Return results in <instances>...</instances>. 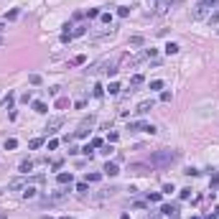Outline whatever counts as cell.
Returning <instances> with one entry per match:
<instances>
[{
    "label": "cell",
    "instance_id": "6da1fadb",
    "mask_svg": "<svg viewBox=\"0 0 219 219\" xmlns=\"http://www.w3.org/2000/svg\"><path fill=\"white\" fill-rule=\"evenodd\" d=\"M176 161H178V153L176 150H155L150 155V166H155V168H166V166H171Z\"/></svg>",
    "mask_w": 219,
    "mask_h": 219
},
{
    "label": "cell",
    "instance_id": "7a4b0ae2",
    "mask_svg": "<svg viewBox=\"0 0 219 219\" xmlns=\"http://www.w3.org/2000/svg\"><path fill=\"white\" fill-rule=\"evenodd\" d=\"M66 196H69V189H56L44 199V204H59V201H64Z\"/></svg>",
    "mask_w": 219,
    "mask_h": 219
},
{
    "label": "cell",
    "instance_id": "3957f363",
    "mask_svg": "<svg viewBox=\"0 0 219 219\" xmlns=\"http://www.w3.org/2000/svg\"><path fill=\"white\" fill-rule=\"evenodd\" d=\"M206 13H209V8H206L204 3H196V8L191 10V18H194V21H201V18H204Z\"/></svg>",
    "mask_w": 219,
    "mask_h": 219
},
{
    "label": "cell",
    "instance_id": "277c9868",
    "mask_svg": "<svg viewBox=\"0 0 219 219\" xmlns=\"http://www.w3.org/2000/svg\"><path fill=\"white\" fill-rule=\"evenodd\" d=\"M166 8H168L166 0H158V3L153 5V10H150V15H163V13H166Z\"/></svg>",
    "mask_w": 219,
    "mask_h": 219
},
{
    "label": "cell",
    "instance_id": "5b68a950",
    "mask_svg": "<svg viewBox=\"0 0 219 219\" xmlns=\"http://www.w3.org/2000/svg\"><path fill=\"white\" fill-rule=\"evenodd\" d=\"M28 186V181H26V178H13V181L8 184V189L10 191H18V189H26Z\"/></svg>",
    "mask_w": 219,
    "mask_h": 219
},
{
    "label": "cell",
    "instance_id": "8992f818",
    "mask_svg": "<svg viewBox=\"0 0 219 219\" xmlns=\"http://www.w3.org/2000/svg\"><path fill=\"white\" fill-rule=\"evenodd\" d=\"M161 214H168V216H176V214H178V204H163Z\"/></svg>",
    "mask_w": 219,
    "mask_h": 219
},
{
    "label": "cell",
    "instance_id": "52a82bcc",
    "mask_svg": "<svg viewBox=\"0 0 219 219\" xmlns=\"http://www.w3.org/2000/svg\"><path fill=\"white\" fill-rule=\"evenodd\" d=\"M148 110H153V99H145V102H140V105H138V110H135V112H138V115H145Z\"/></svg>",
    "mask_w": 219,
    "mask_h": 219
},
{
    "label": "cell",
    "instance_id": "ba28073f",
    "mask_svg": "<svg viewBox=\"0 0 219 219\" xmlns=\"http://www.w3.org/2000/svg\"><path fill=\"white\" fill-rule=\"evenodd\" d=\"M130 171H133V173H140V176H143V173H148L150 168H148L145 163H130Z\"/></svg>",
    "mask_w": 219,
    "mask_h": 219
},
{
    "label": "cell",
    "instance_id": "9c48e42d",
    "mask_svg": "<svg viewBox=\"0 0 219 219\" xmlns=\"http://www.w3.org/2000/svg\"><path fill=\"white\" fill-rule=\"evenodd\" d=\"M61 123H64V117H54V120H49V125H46V130H49V133H54L56 128H61Z\"/></svg>",
    "mask_w": 219,
    "mask_h": 219
},
{
    "label": "cell",
    "instance_id": "30bf717a",
    "mask_svg": "<svg viewBox=\"0 0 219 219\" xmlns=\"http://www.w3.org/2000/svg\"><path fill=\"white\" fill-rule=\"evenodd\" d=\"M105 173H107V176H117L120 171H117V166H115V163H107V166H105Z\"/></svg>",
    "mask_w": 219,
    "mask_h": 219
},
{
    "label": "cell",
    "instance_id": "8fae6325",
    "mask_svg": "<svg viewBox=\"0 0 219 219\" xmlns=\"http://www.w3.org/2000/svg\"><path fill=\"white\" fill-rule=\"evenodd\" d=\"M84 33H87V26H76V28L71 31V38H74V36H84Z\"/></svg>",
    "mask_w": 219,
    "mask_h": 219
},
{
    "label": "cell",
    "instance_id": "7c38bea8",
    "mask_svg": "<svg viewBox=\"0 0 219 219\" xmlns=\"http://www.w3.org/2000/svg\"><path fill=\"white\" fill-rule=\"evenodd\" d=\"M140 84H143V76H140V74H135V76L130 79V87H140Z\"/></svg>",
    "mask_w": 219,
    "mask_h": 219
},
{
    "label": "cell",
    "instance_id": "4fadbf2b",
    "mask_svg": "<svg viewBox=\"0 0 219 219\" xmlns=\"http://www.w3.org/2000/svg\"><path fill=\"white\" fill-rule=\"evenodd\" d=\"M59 184H71V173H59Z\"/></svg>",
    "mask_w": 219,
    "mask_h": 219
},
{
    "label": "cell",
    "instance_id": "5bb4252c",
    "mask_svg": "<svg viewBox=\"0 0 219 219\" xmlns=\"http://www.w3.org/2000/svg\"><path fill=\"white\" fill-rule=\"evenodd\" d=\"M33 110H36V112H41V115H44V112H49L44 102H33Z\"/></svg>",
    "mask_w": 219,
    "mask_h": 219
},
{
    "label": "cell",
    "instance_id": "9a60e30c",
    "mask_svg": "<svg viewBox=\"0 0 219 219\" xmlns=\"http://www.w3.org/2000/svg\"><path fill=\"white\" fill-rule=\"evenodd\" d=\"M18 145V140H15V138H8V140H5V150H13Z\"/></svg>",
    "mask_w": 219,
    "mask_h": 219
},
{
    "label": "cell",
    "instance_id": "2e32d148",
    "mask_svg": "<svg viewBox=\"0 0 219 219\" xmlns=\"http://www.w3.org/2000/svg\"><path fill=\"white\" fill-rule=\"evenodd\" d=\"M18 15H21V10H18V8H13V10H10V13L5 15V18H8V21H15V18H18Z\"/></svg>",
    "mask_w": 219,
    "mask_h": 219
},
{
    "label": "cell",
    "instance_id": "e0dca14e",
    "mask_svg": "<svg viewBox=\"0 0 219 219\" xmlns=\"http://www.w3.org/2000/svg\"><path fill=\"white\" fill-rule=\"evenodd\" d=\"M31 168H33V163H31V161H23V163H21V171H23V173H28Z\"/></svg>",
    "mask_w": 219,
    "mask_h": 219
},
{
    "label": "cell",
    "instance_id": "ac0fdd59",
    "mask_svg": "<svg viewBox=\"0 0 219 219\" xmlns=\"http://www.w3.org/2000/svg\"><path fill=\"white\" fill-rule=\"evenodd\" d=\"M23 196H26V199H33V196H36V189H31V186H26V191H23Z\"/></svg>",
    "mask_w": 219,
    "mask_h": 219
},
{
    "label": "cell",
    "instance_id": "d6986e66",
    "mask_svg": "<svg viewBox=\"0 0 219 219\" xmlns=\"http://www.w3.org/2000/svg\"><path fill=\"white\" fill-rule=\"evenodd\" d=\"M28 145H31V148H41V145H44V140H41V138H33Z\"/></svg>",
    "mask_w": 219,
    "mask_h": 219
},
{
    "label": "cell",
    "instance_id": "ffe728a7",
    "mask_svg": "<svg viewBox=\"0 0 219 219\" xmlns=\"http://www.w3.org/2000/svg\"><path fill=\"white\" fill-rule=\"evenodd\" d=\"M209 23H211V26H216V23H219V10H216V13H211V15H209Z\"/></svg>",
    "mask_w": 219,
    "mask_h": 219
},
{
    "label": "cell",
    "instance_id": "44dd1931",
    "mask_svg": "<svg viewBox=\"0 0 219 219\" xmlns=\"http://www.w3.org/2000/svg\"><path fill=\"white\" fill-rule=\"evenodd\" d=\"M130 44H133V46H140V44H143V36H133Z\"/></svg>",
    "mask_w": 219,
    "mask_h": 219
},
{
    "label": "cell",
    "instance_id": "7402d4cb",
    "mask_svg": "<svg viewBox=\"0 0 219 219\" xmlns=\"http://www.w3.org/2000/svg\"><path fill=\"white\" fill-rule=\"evenodd\" d=\"M166 54H178V46H176V44H168V46H166Z\"/></svg>",
    "mask_w": 219,
    "mask_h": 219
},
{
    "label": "cell",
    "instance_id": "603a6c76",
    "mask_svg": "<svg viewBox=\"0 0 219 219\" xmlns=\"http://www.w3.org/2000/svg\"><path fill=\"white\" fill-rule=\"evenodd\" d=\"M117 92H120V84L112 82V84H110V94H117Z\"/></svg>",
    "mask_w": 219,
    "mask_h": 219
},
{
    "label": "cell",
    "instance_id": "cb8c5ba5",
    "mask_svg": "<svg viewBox=\"0 0 219 219\" xmlns=\"http://www.w3.org/2000/svg\"><path fill=\"white\" fill-rule=\"evenodd\" d=\"M199 3H204V5H206V8H209V10H211V8H214V5H216V0H199Z\"/></svg>",
    "mask_w": 219,
    "mask_h": 219
},
{
    "label": "cell",
    "instance_id": "d4e9b609",
    "mask_svg": "<svg viewBox=\"0 0 219 219\" xmlns=\"http://www.w3.org/2000/svg\"><path fill=\"white\" fill-rule=\"evenodd\" d=\"M163 87V82H161V79H155V82H150V89H161Z\"/></svg>",
    "mask_w": 219,
    "mask_h": 219
},
{
    "label": "cell",
    "instance_id": "484cf974",
    "mask_svg": "<svg viewBox=\"0 0 219 219\" xmlns=\"http://www.w3.org/2000/svg\"><path fill=\"white\" fill-rule=\"evenodd\" d=\"M87 181H89V184H94V181H99V173H89V176H87Z\"/></svg>",
    "mask_w": 219,
    "mask_h": 219
},
{
    "label": "cell",
    "instance_id": "4316f807",
    "mask_svg": "<svg viewBox=\"0 0 219 219\" xmlns=\"http://www.w3.org/2000/svg\"><path fill=\"white\" fill-rule=\"evenodd\" d=\"M128 13H130V8H120V10H117V15H120V18H128Z\"/></svg>",
    "mask_w": 219,
    "mask_h": 219
},
{
    "label": "cell",
    "instance_id": "83f0119b",
    "mask_svg": "<svg viewBox=\"0 0 219 219\" xmlns=\"http://www.w3.org/2000/svg\"><path fill=\"white\" fill-rule=\"evenodd\" d=\"M56 107H61V110H64V107H69V99H59V102H56Z\"/></svg>",
    "mask_w": 219,
    "mask_h": 219
},
{
    "label": "cell",
    "instance_id": "f1b7e54d",
    "mask_svg": "<svg viewBox=\"0 0 219 219\" xmlns=\"http://www.w3.org/2000/svg\"><path fill=\"white\" fill-rule=\"evenodd\" d=\"M102 23H112V15L110 13H102Z\"/></svg>",
    "mask_w": 219,
    "mask_h": 219
},
{
    "label": "cell",
    "instance_id": "f546056e",
    "mask_svg": "<svg viewBox=\"0 0 219 219\" xmlns=\"http://www.w3.org/2000/svg\"><path fill=\"white\" fill-rule=\"evenodd\" d=\"M87 189H89L87 184H79V186H76V191H79V194H87Z\"/></svg>",
    "mask_w": 219,
    "mask_h": 219
},
{
    "label": "cell",
    "instance_id": "4dcf8cb0",
    "mask_svg": "<svg viewBox=\"0 0 219 219\" xmlns=\"http://www.w3.org/2000/svg\"><path fill=\"white\" fill-rule=\"evenodd\" d=\"M211 184H214V186L219 184V173H211Z\"/></svg>",
    "mask_w": 219,
    "mask_h": 219
},
{
    "label": "cell",
    "instance_id": "1f68e13d",
    "mask_svg": "<svg viewBox=\"0 0 219 219\" xmlns=\"http://www.w3.org/2000/svg\"><path fill=\"white\" fill-rule=\"evenodd\" d=\"M148 219H161V214H150V216H148Z\"/></svg>",
    "mask_w": 219,
    "mask_h": 219
},
{
    "label": "cell",
    "instance_id": "d6a6232c",
    "mask_svg": "<svg viewBox=\"0 0 219 219\" xmlns=\"http://www.w3.org/2000/svg\"><path fill=\"white\" fill-rule=\"evenodd\" d=\"M206 219H216V214H209V216H206Z\"/></svg>",
    "mask_w": 219,
    "mask_h": 219
},
{
    "label": "cell",
    "instance_id": "836d02e7",
    "mask_svg": "<svg viewBox=\"0 0 219 219\" xmlns=\"http://www.w3.org/2000/svg\"><path fill=\"white\" fill-rule=\"evenodd\" d=\"M3 28H5V26H3V21H0V33H3Z\"/></svg>",
    "mask_w": 219,
    "mask_h": 219
},
{
    "label": "cell",
    "instance_id": "e575fe53",
    "mask_svg": "<svg viewBox=\"0 0 219 219\" xmlns=\"http://www.w3.org/2000/svg\"><path fill=\"white\" fill-rule=\"evenodd\" d=\"M120 219H130V216H128V214H123V216H120Z\"/></svg>",
    "mask_w": 219,
    "mask_h": 219
},
{
    "label": "cell",
    "instance_id": "d590c367",
    "mask_svg": "<svg viewBox=\"0 0 219 219\" xmlns=\"http://www.w3.org/2000/svg\"><path fill=\"white\" fill-rule=\"evenodd\" d=\"M41 219H51V216H41Z\"/></svg>",
    "mask_w": 219,
    "mask_h": 219
},
{
    "label": "cell",
    "instance_id": "8d00e7d4",
    "mask_svg": "<svg viewBox=\"0 0 219 219\" xmlns=\"http://www.w3.org/2000/svg\"><path fill=\"white\" fill-rule=\"evenodd\" d=\"M61 219H71V216H61Z\"/></svg>",
    "mask_w": 219,
    "mask_h": 219
},
{
    "label": "cell",
    "instance_id": "74e56055",
    "mask_svg": "<svg viewBox=\"0 0 219 219\" xmlns=\"http://www.w3.org/2000/svg\"><path fill=\"white\" fill-rule=\"evenodd\" d=\"M191 219H196V216H191Z\"/></svg>",
    "mask_w": 219,
    "mask_h": 219
}]
</instances>
